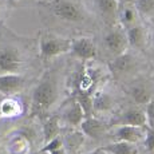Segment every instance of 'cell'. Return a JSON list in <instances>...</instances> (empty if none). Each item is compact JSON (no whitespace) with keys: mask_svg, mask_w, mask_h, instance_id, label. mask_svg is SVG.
<instances>
[{"mask_svg":"<svg viewBox=\"0 0 154 154\" xmlns=\"http://www.w3.org/2000/svg\"><path fill=\"white\" fill-rule=\"evenodd\" d=\"M58 98L56 79L52 74H46L32 91V112L43 114L55 103Z\"/></svg>","mask_w":154,"mask_h":154,"instance_id":"obj_1","label":"cell"},{"mask_svg":"<svg viewBox=\"0 0 154 154\" xmlns=\"http://www.w3.org/2000/svg\"><path fill=\"white\" fill-rule=\"evenodd\" d=\"M71 40L66 38L56 36L52 34H43L39 40V55L43 60H50L52 58L70 52Z\"/></svg>","mask_w":154,"mask_h":154,"instance_id":"obj_2","label":"cell"},{"mask_svg":"<svg viewBox=\"0 0 154 154\" xmlns=\"http://www.w3.org/2000/svg\"><path fill=\"white\" fill-rule=\"evenodd\" d=\"M51 11L56 17L69 23H79L85 20V11L76 3L70 0H54Z\"/></svg>","mask_w":154,"mask_h":154,"instance_id":"obj_3","label":"cell"},{"mask_svg":"<svg viewBox=\"0 0 154 154\" xmlns=\"http://www.w3.org/2000/svg\"><path fill=\"white\" fill-rule=\"evenodd\" d=\"M105 47L112 56H117L122 52L126 51L127 46V38H126V32L122 28L115 27L110 29L107 34L105 35V39H103Z\"/></svg>","mask_w":154,"mask_h":154,"instance_id":"obj_4","label":"cell"},{"mask_svg":"<svg viewBox=\"0 0 154 154\" xmlns=\"http://www.w3.org/2000/svg\"><path fill=\"white\" fill-rule=\"evenodd\" d=\"M70 52L81 60H91L97 56V46L91 38H75L71 40Z\"/></svg>","mask_w":154,"mask_h":154,"instance_id":"obj_5","label":"cell"},{"mask_svg":"<svg viewBox=\"0 0 154 154\" xmlns=\"http://www.w3.org/2000/svg\"><path fill=\"white\" fill-rule=\"evenodd\" d=\"M23 59L20 52L12 47H4L0 50V71L3 72H19Z\"/></svg>","mask_w":154,"mask_h":154,"instance_id":"obj_6","label":"cell"},{"mask_svg":"<svg viewBox=\"0 0 154 154\" xmlns=\"http://www.w3.org/2000/svg\"><path fill=\"white\" fill-rule=\"evenodd\" d=\"M24 86V78L19 72L0 74V94L10 97L17 94Z\"/></svg>","mask_w":154,"mask_h":154,"instance_id":"obj_7","label":"cell"},{"mask_svg":"<svg viewBox=\"0 0 154 154\" xmlns=\"http://www.w3.org/2000/svg\"><path fill=\"white\" fill-rule=\"evenodd\" d=\"M145 129H146V127L133 126V125H122L115 130L114 140L130 142V143H138L140 141L143 140Z\"/></svg>","mask_w":154,"mask_h":154,"instance_id":"obj_8","label":"cell"},{"mask_svg":"<svg viewBox=\"0 0 154 154\" xmlns=\"http://www.w3.org/2000/svg\"><path fill=\"white\" fill-rule=\"evenodd\" d=\"M81 131L83 133L86 137L93 138V140H99L103 134L106 133V125L100 119L95 117H86L81 122Z\"/></svg>","mask_w":154,"mask_h":154,"instance_id":"obj_9","label":"cell"},{"mask_svg":"<svg viewBox=\"0 0 154 154\" xmlns=\"http://www.w3.org/2000/svg\"><path fill=\"white\" fill-rule=\"evenodd\" d=\"M135 66H137V59L126 51L114 56V60L111 63V69L117 75H125L131 72Z\"/></svg>","mask_w":154,"mask_h":154,"instance_id":"obj_10","label":"cell"},{"mask_svg":"<svg viewBox=\"0 0 154 154\" xmlns=\"http://www.w3.org/2000/svg\"><path fill=\"white\" fill-rule=\"evenodd\" d=\"M129 95L137 105H146L154 97V88L150 83H134L129 88Z\"/></svg>","mask_w":154,"mask_h":154,"instance_id":"obj_11","label":"cell"},{"mask_svg":"<svg viewBox=\"0 0 154 154\" xmlns=\"http://www.w3.org/2000/svg\"><path fill=\"white\" fill-rule=\"evenodd\" d=\"M122 123L123 125H133V126H140V127H146L147 121H146V114L145 110L140 107H130L123 112L122 115Z\"/></svg>","mask_w":154,"mask_h":154,"instance_id":"obj_12","label":"cell"},{"mask_svg":"<svg viewBox=\"0 0 154 154\" xmlns=\"http://www.w3.org/2000/svg\"><path fill=\"white\" fill-rule=\"evenodd\" d=\"M126 38L129 46L134 47V48H142L146 43V32L143 27L138 24H133L126 29Z\"/></svg>","mask_w":154,"mask_h":154,"instance_id":"obj_13","label":"cell"},{"mask_svg":"<svg viewBox=\"0 0 154 154\" xmlns=\"http://www.w3.org/2000/svg\"><path fill=\"white\" fill-rule=\"evenodd\" d=\"M85 119V114H83V110H82L81 105L78 103V100L74 98L72 103L64 111V121L67 122V125L72 126V127H76L81 125V122Z\"/></svg>","mask_w":154,"mask_h":154,"instance_id":"obj_14","label":"cell"},{"mask_svg":"<svg viewBox=\"0 0 154 154\" xmlns=\"http://www.w3.org/2000/svg\"><path fill=\"white\" fill-rule=\"evenodd\" d=\"M22 105L17 99L12 98V95L10 97H3L2 99V105H0V111H2V117H7V118H12L17 117L22 114Z\"/></svg>","mask_w":154,"mask_h":154,"instance_id":"obj_15","label":"cell"},{"mask_svg":"<svg viewBox=\"0 0 154 154\" xmlns=\"http://www.w3.org/2000/svg\"><path fill=\"white\" fill-rule=\"evenodd\" d=\"M112 106H114V99L110 94L105 91H98L93 97V109L95 112H106L111 110Z\"/></svg>","mask_w":154,"mask_h":154,"instance_id":"obj_16","label":"cell"},{"mask_svg":"<svg viewBox=\"0 0 154 154\" xmlns=\"http://www.w3.org/2000/svg\"><path fill=\"white\" fill-rule=\"evenodd\" d=\"M103 149L109 154H138L135 143H130V142L125 141H114L112 143L103 146Z\"/></svg>","mask_w":154,"mask_h":154,"instance_id":"obj_17","label":"cell"},{"mask_svg":"<svg viewBox=\"0 0 154 154\" xmlns=\"http://www.w3.org/2000/svg\"><path fill=\"white\" fill-rule=\"evenodd\" d=\"M60 133V125H59V117L52 115L48 117L43 122V135H44V142H48L50 140L55 138Z\"/></svg>","mask_w":154,"mask_h":154,"instance_id":"obj_18","label":"cell"},{"mask_svg":"<svg viewBox=\"0 0 154 154\" xmlns=\"http://www.w3.org/2000/svg\"><path fill=\"white\" fill-rule=\"evenodd\" d=\"M98 11L105 17H114L119 8V2L118 0H94Z\"/></svg>","mask_w":154,"mask_h":154,"instance_id":"obj_19","label":"cell"},{"mask_svg":"<svg viewBox=\"0 0 154 154\" xmlns=\"http://www.w3.org/2000/svg\"><path fill=\"white\" fill-rule=\"evenodd\" d=\"M75 99L78 100V103L81 105L82 110H83L85 118L86 117H91L94 112L93 109V95L90 93H78L75 97Z\"/></svg>","mask_w":154,"mask_h":154,"instance_id":"obj_20","label":"cell"},{"mask_svg":"<svg viewBox=\"0 0 154 154\" xmlns=\"http://www.w3.org/2000/svg\"><path fill=\"white\" fill-rule=\"evenodd\" d=\"M85 140V134L82 131H74L67 134L66 140H63V145L66 143V147L71 152H75V150L79 149L82 143H83Z\"/></svg>","mask_w":154,"mask_h":154,"instance_id":"obj_21","label":"cell"},{"mask_svg":"<svg viewBox=\"0 0 154 154\" xmlns=\"http://www.w3.org/2000/svg\"><path fill=\"white\" fill-rule=\"evenodd\" d=\"M135 20H137V10L133 7H126L121 14V23L126 27H130L135 24Z\"/></svg>","mask_w":154,"mask_h":154,"instance_id":"obj_22","label":"cell"},{"mask_svg":"<svg viewBox=\"0 0 154 154\" xmlns=\"http://www.w3.org/2000/svg\"><path fill=\"white\" fill-rule=\"evenodd\" d=\"M137 12L149 15L154 12V0H135L134 2Z\"/></svg>","mask_w":154,"mask_h":154,"instance_id":"obj_23","label":"cell"},{"mask_svg":"<svg viewBox=\"0 0 154 154\" xmlns=\"http://www.w3.org/2000/svg\"><path fill=\"white\" fill-rule=\"evenodd\" d=\"M59 147H63V138H62L60 135H56L55 138L46 142V145L40 149V153H50V152H52V150L59 149Z\"/></svg>","mask_w":154,"mask_h":154,"instance_id":"obj_24","label":"cell"},{"mask_svg":"<svg viewBox=\"0 0 154 154\" xmlns=\"http://www.w3.org/2000/svg\"><path fill=\"white\" fill-rule=\"evenodd\" d=\"M145 149L147 152H154V127L146 126L145 129V137H143Z\"/></svg>","mask_w":154,"mask_h":154,"instance_id":"obj_25","label":"cell"},{"mask_svg":"<svg viewBox=\"0 0 154 154\" xmlns=\"http://www.w3.org/2000/svg\"><path fill=\"white\" fill-rule=\"evenodd\" d=\"M145 114H146L147 126L154 127V97L146 103V110H145Z\"/></svg>","mask_w":154,"mask_h":154,"instance_id":"obj_26","label":"cell"},{"mask_svg":"<svg viewBox=\"0 0 154 154\" xmlns=\"http://www.w3.org/2000/svg\"><path fill=\"white\" fill-rule=\"evenodd\" d=\"M48 154H69L66 150V147H59V149L56 150H52V152H50Z\"/></svg>","mask_w":154,"mask_h":154,"instance_id":"obj_27","label":"cell"},{"mask_svg":"<svg viewBox=\"0 0 154 154\" xmlns=\"http://www.w3.org/2000/svg\"><path fill=\"white\" fill-rule=\"evenodd\" d=\"M88 154H109L107 152H106L103 147H99V149H97V150H94V152H91V153H88Z\"/></svg>","mask_w":154,"mask_h":154,"instance_id":"obj_28","label":"cell"},{"mask_svg":"<svg viewBox=\"0 0 154 154\" xmlns=\"http://www.w3.org/2000/svg\"><path fill=\"white\" fill-rule=\"evenodd\" d=\"M123 2H125L126 4H130V5H131V4H134L135 0H123Z\"/></svg>","mask_w":154,"mask_h":154,"instance_id":"obj_29","label":"cell"},{"mask_svg":"<svg viewBox=\"0 0 154 154\" xmlns=\"http://www.w3.org/2000/svg\"><path fill=\"white\" fill-rule=\"evenodd\" d=\"M3 97H4V95H2V94H0V105H2V99H3ZM0 118H2V111H0Z\"/></svg>","mask_w":154,"mask_h":154,"instance_id":"obj_30","label":"cell"},{"mask_svg":"<svg viewBox=\"0 0 154 154\" xmlns=\"http://www.w3.org/2000/svg\"><path fill=\"white\" fill-rule=\"evenodd\" d=\"M19 2H23V0H19Z\"/></svg>","mask_w":154,"mask_h":154,"instance_id":"obj_31","label":"cell"}]
</instances>
